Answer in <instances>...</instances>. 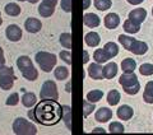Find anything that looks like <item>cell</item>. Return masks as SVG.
Returning a JSON list of instances; mask_svg holds the SVG:
<instances>
[{
  "label": "cell",
  "instance_id": "cell-1",
  "mask_svg": "<svg viewBox=\"0 0 153 135\" xmlns=\"http://www.w3.org/2000/svg\"><path fill=\"white\" fill-rule=\"evenodd\" d=\"M33 116L38 124L44 126H52L63 117V106L59 105L57 99H42L36 105Z\"/></svg>",
  "mask_w": 153,
  "mask_h": 135
},
{
  "label": "cell",
  "instance_id": "cell-2",
  "mask_svg": "<svg viewBox=\"0 0 153 135\" xmlns=\"http://www.w3.org/2000/svg\"><path fill=\"white\" fill-rule=\"evenodd\" d=\"M119 42L124 46L126 51H130L135 55H144L148 51V45L143 41H138L134 37L128 35H120L119 36Z\"/></svg>",
  "mask_w": 153,
  "mask_h": 135
},
{
  "label": "cell",
  "instance_id": "cell-3",
  "mask_svg": "<svg viewBox=\"0 0 153 135\" xmlns=\"http://www.w3.org/2000/svg\"><path fill=\"white\" fill-rule=\"evenodd\" d=\"M17 66H18L19 71L22 73L23 78H26L27 80L33 82L38 78V71L35 68V65H33L32 60L28 56H26V55L19 56L17 60Z\"/></svg>",
  "mask_w": 153,
  "mask_h": 135
},
{
  "label": "cell",
  "instance_id": "cell-4",
  "mask_svg": "<svg viewBox=\"0 0 153 135\" xmlns=\"http://www.w3.org/2000/svg\"><path fill=\"white\" fill-rule=\"evenodd\" d=\"M119 83L123 85L125 93L130 96L137 94L140 89V83L138 80V76L134 74V71H131V73H125L124 71V74L119 78Z\"/></svg>",
  "mask_w": 153,
  "mask_h": 135
},
{
  "label": "cell",
  "instance_id": "cell-5",
  "mask_svg": "<svg viewBox=\"0 0 153 135\" xmlns=\"http://www.w3.org/2000/svg\"><path fill=\"white\" fill-rule=\"evenodd\" d=\"M117 54H119V46L115 42H107L103 46V49H98L94 51L93 59L98 64H103V62H107L110 59L115 57Z\"/></svg>",
  "mask_w": 153,
  "mask_h": 135
},
{
  "label": "cell",
  "instance_id": "cell-6",
  "mask_svg": "<svg viewBox=\"0 0 153 135\" xmlns=\"http://www.w3.org/2000/svg\"><path fill=\"white\" fill-rule=\"evenodd\" d=\"M35 59H36V62L38 64V66H40L45 73H50V71L55 68L56 61H57L56 55L51 54V52H46V51L37 52Z\"/></svg>",
  "mask_w": 153,
  "mask_h": 135
},
{
  "label": "cell",
  "instance_id": "cell-7",
  "mask_svg": "<svg viewBox=\"0 0 153 135\" xmlns=\"http://www.w3.org/2000/svg\"><path fill=\"white\" fill-rule=\"evenodd\" d=\"M13 133L18 135H36L37 128L28 120L23 117H18L13 122Z\"/></svg>",
  "mask_w": 153,
  "mask_h": 135
},
{
  "label": "cell",
  "instance_id": "cell-8",
  "mask_svg": "<svg viewBox=\"0 0 153 135\" xmlns=\"http://www.w3.org/2000/svg\"><path fill=\"white\" fill-rule=\"evenodd\" d=\"M17 79L16 74H14V69L10 66H1L0 68V88L4 90L12 89L14 84V80Z\"/></svg>",
  "mask_w": 153,
  "mask_h": 135
},
{
  "label": "cell",
  "instance_id": "cell-9",
  "mask_svg": "<svg viewBox=\"0 0 153 135\" xmlns=\"http://www.w3.org/2000/svg\"><path fill=\"white\" fill-rule=\"evenodd\" d=\"M41 99H57L59 98V92H57V87L54 80H46L41 87L40 92Z\"/></svg>",
  "mask_w": 153,
  "mask_h": 135
},
{
  "label": "cell",
  "instance_id": "cell-10",
  "mask_svg": "<svg viewBox=\"0 0 153 135\" xmlns=\"http://www.w3.org/2000/svg\"><path fill=\"white\" fill-rule=\"evenodd\" d=\"M57 4V0H42V3L38 7V13L41 17L49 18L55 12V7Z\"/></svg>",
  "mask_w": 153,
  "mask_h": 135
},
{
  "label": "cell",
  "instance_id": "cell-11",
  "mask_svg": "<svg viewBox=\"0 0 153 135\" xmlns=\"http://www.w3.org/2000/svg\"><path fill=\"white\" fill-rule=\"evenodd\" d=\"M25 28H26V31L30 32V33H37V32L41 31L42 23H41L40 19L31 17V18H27V19H26V22H25Z\"/></svg>",
  "mask_w": 153,
  "mask_h": 135
},
{
  "label": "cell",
  "instance_id": "cell-12",
  "mask_svg": "<svg viewBox=\"0 0 153 135\" xmlns=\"http://www.w3.org/2000/svg\"><path fill=\"white\" fill-rule=\"evenodd\" d=\"M7 38L12 42H18L22 38V30L17 24H10L5 31Z\"/></svg>",
  "mask_w": 153,
  "mask_h": 135
},
{
  "label": "cell",
  "instance_id": "cell-13",
  "mask_svg": "<svg viewBox=\"0 0 153 135\" xmlns=\"http://www.w3.org/2000/svg\"><path fill=\"white\" fill-rule=\"evenodd\" d=\"M117 70H119V68H117L116 62H114V61L107 62V64L102 68L103 78L105 79H112V78H115L116 74H117Z\"/></svg>",
  "mask_w": 153,
  "mask_h": 135
},
{
  "label": "cell",
  "instance_id": "cell-14",
  "mask_svg": "<svg viewBox=\"0 0 153 135\" xmlns=\"http://www.w3.org/2000/svg\"><path fill=\"white\" fill-rule=\"evenodd\" d=\"M88 75L92 79L96 80H102L103 79V74H102V66L98 62H93L88 66Z\"/></svg>",
  "mask_w": 153,
  "mask_h": 135
},
{
  "label": "cell",
  "instance_id": "cell-15",
  "mask_svg": "<svg viewBox=\"0 0 153 135\" xmlns=\"http://www.w3.org/2000/svg\"><path fill=\"white\" fill-rule=\"evenodd\" d=\"M146 18H147V10L143 8H137L129 13V19H131L135 23H139V24L146 21Z\"/></svg>",
  "mask_w": 153,
  "mask_h": 135
},
{
  "label": "cell",
  "instance_id": "cell-16",
  "mask_svg": "<svg viewBox=\"0 0 153 135\" xmlns=\"http://www.w3.org/2000/svg\"><path fill=\"white\" fill-rule=\"evenodd\" d=\"M105 27L107 28V30H115L119 23H120V17L117 16L116 13H108L106 17H105Z\"/></svg>",
  "mask_w": 153,
  "mask_h": 135
},
{
  "label": "cell",
  "instance_id": "cell-17",
  "mask_svg": "<svg viewBox=\"0 0 153 135\" xmlns=\"http://www.w3.org/2000/svg\"><path fill=\"white\" fill-rule=\"evenodd\" d=\"M111 117H112V111L107 107H101L100 110H97L94 116V119L98 122H107L108 120H111Z\"/></svg>",
  "mask_w": 153,
  "mask_h": 135
},
{
  "label": "cell",
  "instance_id": "cell-18",
  "mask_svg": "<svg viewBox=\"0 0 153 135\" xmlns=\"http://www.w3.org/2000/svg\"><path fill=\"white\" fill-rule=\"evenodd\" d=\"M117 117L120 119V120H124V121H128V120H130L133 117V115H134V111L133 108L130 107V106H128V105H123L119 107L117 110Z\"/></svg>",
  "mask_w": 153,
  "mask_h": 135
},
{
  "label": "cell",
  "instance_id": "cell-19",
  "mask_svg": "<svg viewBox=\"0 0 153 135\" xmlns=\"http://www.w3.org/2000/svg\"><path fill=\"white\" fill-rule=\"evenodd\" d=\"M83 22L84 24L89 27V28H94V27H98L100 23H101V19H100L98 16H96L93 13H85L84 17H83Z\"/></svg>",
  "mask_w": 153,
  "mask_h": 135
},
{
  "label": "cell",
  "instance_id": "cell-20",
  "mask_svg": "<svg viewBox=\"0 0 153 135\" xmlns=\"http://www.w3.org/2000/svg\"><path fill=\"white\" fill-rule=\"evenodd\" d=\"M84 42H85V45L89 47H96L101 42V37L96 32H88L87 35L84 36Z\"/></svg>",
  "mask_w": 153,
  "mask_h": 135
},
{
  "label": "cell",
  "instance_id": "cell-21",
  "mask_svg": "<svg viewBox=\"0 0 153 135\" xmlns=\"http://www.w3.org/2000/svg\"><path fill=\"white\" fill-rule=\"evenodd\" d=\"M124 31L126 33H130V35H134V33H138L140 31V24L139 23H135L131 19H126L125 22H124Z\"/></svg>",
  "mask_w": 153,
  "mask_h": 135
},
{
  "label": "cell",
  "instance_id": "cell-22",
  "mask_svg": "<svg viewBox=\"0 0 153 135\" xmlns=\"http://www.w3.org/2000/svg\"><path fill=\"white\" fill-rule=\"evenodd\" d=\"M137 68V62L135 60L130 59V57H126L121 61V70L125 71V73H131V71L135 70Z\"/></svg>",
  "mask_w": 153,
  "mask_h": 135
},
{
  "label": "cell",
  "instance_id": "cell-23",
  "mask_svg": "<svg viewBox=\"0 0 153 135\" xmlns=\"http://www.w3.org/2000/svg\"><path fill=\"white\" fill-rule=\"evenodd\" d=\"M36 94L35 93H31V92H26L25 94H23L22 97V103L25 107H32V106L36 105Z\"/></svg>",
  "mask_w": 153,
  "mask_h": 135
},
{
  "label": "cell",
  "instance_id": "cell-24",
  "mask_svg": "<svg viewBox=\"0 0 153 135\" xmlns=\"http://www.w3.org/2000/svg\"><path fill=\"white\" fill-rule=\"evenodd\" d=\"M143 99L147 103H153V80L148 82L146 84V89L143 93Z\"/></svg>",
  "mask_w": 153,
  "mask_h": 135
},
{
  "label": "cell",
  "instance_id": "cell-25",
  "mask_svg": "<svg viewBox=\"0 0 153 135\" xmlns=\"http://www.w3.org/2000/svg\"><path fill=\"white\" fill-rule=\"evenodd\" d=\"M4 10H5V13L8 14V16L17 17V16L21 14V7H19L18 4H16V3H9V4H7V5H5Z\"/></svg>",
  "mask_w": 153,
  "mask_h": 135
},
{
  "label": "cell",
  "instance_id": "cell-26",
  "mask_svg": "<svg viewBox=\"0 0 153 135\" xmlns=\"http://www.w3.org/2000/svg\"><path fill=\"white\" fill-rule=\"evenodd\" d=\"M120 99H121V96L116 89H111L107 93V102L110 106H116L120 102Z\"/></svg>",
  "mask_w": 153,
  "mask_h": 135
},
{
  "label": "cell",
  "instance_id": "cell-27",
  "mask_svg": "<svg viewBox=\"0 0 153 135\" xmlns=\"http://www.w3.org/2000/svg\"><path fill=\"white\" fill-rule=\"evenodd\" d=\"M54 76L57 80H65L69 76V69H66V66H57L54 71Z\"/></svg>",
  "mask_w": 153,
  "mask_h": 135
},
{
  "label": "cell",
  "instance_id": "cell-28",
  "mask_svg": "<svg viewBox=\"0 0 153 135\" xmlns=\"http://www.w3.org/2000/svg\"><path fill=\"white\" fill-rule=\"evenodd\" d=\"M103 97V92L100 89H94V90H89V92L87 93V99L89 101V102H98L100 99H102Z\"/></svg>",
  "mask_w": 153,
  "mask_h": 135
},
{
  "label": "cell",
  "instance_id": "cell-29",
  "mask_svg": "<svg viewBox=\"0 0 153 135\" xmlns=\"http://www.w3.org/2000/svg\"><path fill=\"white\" fill-rule=\"evenodd\" d=\"M93 4H94L96 9H98V10H101V12L107 10V9H110L112 7L111 0H94Z\"/></svg>",
  "mask_w": 153,
  "mask_h": 135
},
{
  "label": "cell",
  "instance_id": "cell-30",
  "mask_svg": "<svg viewBox=\"0 0 153 135\" xmlns=\"http://www.w3.org/2000/svg\"><path fill=\"white\" fill-rule=\"evenodd\" d=\"M63 119H64V122L65 125L68 126V129H71V108L70 106H63Z\"/></svg>",
  "mask_w": 153,
  "mask_h": 135
},
{
  "label": "cell",
  "instance_id": "cell-31",
  "mask_svg": "<svg viewBox=\"0 0 153 135\" xmlns=\"http://www.w3.org/2000/svg\"><path fill=\"white\" fill-rule=\"evenodd\" d=\"M60 43H61V46L64 47V49H71V35L68 32V33H61L60 35Z\"/></svg>",
  "mask_w": 153,
  "mask_h": 135
},
{
  "label": "cell",
  "instance_id": "cell-32",
  "mask_svg": "<svg viewBox=\"0 0 153 135\" xmlns=\"http://www.w3.org/2000/svg\"><path fill=\"white\" fill-rule=\"evenodd\" d=\"M108 131L112 133V134H123L124 131H125V128H124V125L121 122H111L108 126Z\"/></svg>",
  "mask_w": 153,
  "mask_h": 135
},
{
  "label": "cell",
  "instance_id": "cell-33",
  "mask_svg": "<svg viewBox=\"0 0 153 135\" xmlns=\"http://www.w3.org/2000/svg\"><path fill=\"white\" fill-rule=\"evenodd\" d=\"M83 116L84 117H87V116H89L91 113L93 112V110H94V105H93V102H89V101L85 98L84 99V102H83Z\"/></svg>",
  "mask_w": 153,
  "mask_h": 135
},
{
  "label": "cell",
  "instance_id": "cell-34",
  "mask_svg": "<svg viewBox=\"0 0 153 135\" xmlns=\"http://www.w3.org/2000/svg\"><path fill=\"white\" fill-rule=\"evenodd\" d=\"M139 73L142 75H152L153 74V64H148V62H146V64H142L139 66Z\"/></svg>",
  "mask_w": 153,
  "mask_h": 135
},
{
  "label": "cell",
  "instance_id": "cell-35",
  "mask_svg": "<svg viewBox=\"0 0 153 135\" xmlns=\"http://www.w3.org/2000/svg\"><path fill=\"white\" fill-rule=\"evenodd\" d=\"M60 59L63 60L64 62H66L68 65H71V52L70 50H63V51H60Z\"/></svg>",
  "mask_w": 153,
  "mask_h": 135
},
{
  "label": "cell",
  "instance_id": "cell-36",
  "mask_svg": "<svg viewBox=\"0 0 153 135\" xmlns=\"http://www.w3.org/2000/svg\"><path fill=\"white\" fill-rule=\"evenodd\" d=\"M19 102V96L18 93H12L7 99V106H16Z\"/></svg>",
  "mask_w": 153,
  "mask_h": 135
},
{
  "label": "cell",
  "instance_id": "cell-37",
  "mask_svg": "<svg viewBox=\"0 0 153 135\" xmlns=\"http://www.w3.org/2000/svg\"><path fill=\"white\" fill-rule=\"evenodd\" d=\"M61 8L66 13L71 12V0H61Z\"/></svg>",
  "mask_w": 153,
  "mask_h": 135
},
{
  "label": "cell",
  "instance_id": "cell-38",
  "mask_svg": "<svg viewBox=\"0 0 153 135\" xmlns=\"http://www.w3.org/2000/svg\"><path fill=\"white\" fill-rule=\"evenodd\" d=\"M5 65V57H4V50L0 46V68Z\"/></svg>",
  "mask_w": 153,
  "mask_h": 135
},
{
  "label": "cell",
  "instance_id": "cell-39",
  "mask_svg": "<svg viewBox=\"0 0 153 135\" xmlns=\"http://www.w3.org/2000/svg\"><path fill=\"white\" fill-rule=\"evenodd\" d=\"M126 1L129 4H131V5H139V4H142L144 0H126Z\"/></svg>",
  "mask_w": 153,
  "mask_h": 135
},
{
  "label": "cell",
  "instance_id": "cell-40",
  "mask_svg": "<svg viewBox=\"0 0 153 135\" xmlns=\"http://www.w3.org/2000/svg\"><path fill=\"white\" fill-rule=\"evenodd\" d=\"M92 133H93V134H97V133H102V134H105L106 131H105V130H103L102 128H96V129H93V130H92Z\"/></svg>",
  "mask_w": 153,
  "mask_h": 135
},
{
  "label": "cell",
  "instance_id": "cell-41",
  "mask_svg": "<svg viewBox=\"0 0 153 135\" xmlns=\"http://www.w3.org/2000/svg\"><path fill=\"white\" fill-rule=\"evenodd\" d=\"M91 5V0H83V9H88Z\"/></svg>",
  "mask_w": 153,
  "mask_h": 135
},
{
  "label": "cell",
  "instance_id": "cell-42",
  "mask_svg": "<svg viewBox=\"0 0 153 135\" xmlns=\"http://www.w3.org/2000/svg\"><path fill=\"white\" fill-rule=\"evenodd\" d=\"M83 54H84V60H83V62H84V64H87V62H88V60H89L88 52H87V51H84V52H83Z\"/></svg>",
  "mask_w": 153,
  "mask_h": 135
},
{
  "label": "cell",
  "instance_id": "cell-43",
  "mask_svg": "<svg viewBox=\"0 0 153 135\" xmlns=\"http://www.w3.org/2000/svg\"><path fill=\"white\" fill-rule=\"evenodd\" d=\"M38 1V0H28V3H31V4H36Z\"/></svg>",
  "mask_w": 153,
  "mask_h": 135
},
{
  "label": "cell",
  "instance_id": "cell-44",
  "mask_svg": "<svg viewBox=\"0 0 153 135\" xmlns=\"http://www.w3.org/2000/svg\"><path fill=\"white\" fill-rule=\"evenodd\" d=\"M1 23H3V18H1V14H0V26H1Z\"/></svg>",
  "mask_w": 153,
  "mask_h": 135
},
{
  "label": "cell",
  "instance_id": "cell-45",
  "mask_svg": "<svg viewBox=\"0 0 153 135\" xmlns=\"http://www.w3.org/2000/svg\"><path fill=\"white\" fill-rule=\"evenodd\" d=\"M18 1H28V0H18Z\"/></svg>",
  "mask_w": 153,
  "mask_h": 135
},
{
  "label": "cell",
  "instance_id": "cell-46",
  "mask_svg": "<svg viewBox=\"0 0 153 135\" xmlns=\"http://www.w3.org/2000/svg\"><path fill=\"white\" fill-rule=\"evenodd\" d=\"M152 16H153V8H152Z\"/></svg>",
  "mask_w": 153,
  "mask_h": 135
}]
</instances>
